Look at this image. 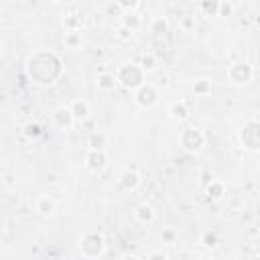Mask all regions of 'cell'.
Instances as JSON below:
<instances>
[{"mask_svg":"<svg viewBox=\"0 0 260 260\" xmlns=\"http://www.w3.org/2000/svg\"><path fill=\"white\" fill-rule=\"evenodd\" d=\"M57 61H61V59H59L55 53L41 51V53H35V55L26 61V71H28V75H30V79H32L35 83L49 85V83H53L57 77H55L51 71H47V65L51 67V65H55Z\"/></svg>","mask_w":260,"mask_h":260,"instance_id":"obj_1","label":"cell"},{"mask_svg":"<svg viewBox=\"0 0 260 260\" xmlns=\"http://www.w3.org/2000/svg\"><path fill=\"white\" fill-rule=\"evenodd\" d=\"M77 248H79L83 258L95 260L106 252V238H104L102 232H95V230L83 232L79 236V240H77Z\"/></svg>","mask_w":260,"mask_h":260,"instance_id":"obj_2","label":"cell"},{"mask_svg":"<svg viewBox=\"0 0 260 260\" xmlns=\"http://www.w3.org/2000/svg\"><path fill=\"white\" fill-rule=\"evenodd\" d=\"M116 81L126 87V89H138L140 85H144V71L138 63H124L116 69Z\"/></svg>","mask_w":260,"mask_h":260,"instance_id":"obj_3","label":"cell"},{"mask_svg":"<svg viewBox=\"0 0 260 260\" xmlns=\"http://www.w3.org/2000/svg\"><path fill=\"white\" fill-rule=\"evenodd\" d=\"M238 140L246 150H260V120H248L240 128Z\"/></svg>","mask_w":260,"mask_h":260,"instance_id":"obj_4","label":"cell"},{"mask_svg":"<svg viewBox=\"0 0 260 260\" xmlns=\"http://www.w3.org/2000/svg\"><path fill=\"white\" fill-rule=\"evenodd\" d=\"M205 140H207L205 132H203L201 128H197V126H187V128H183V130H181V136H179V142H181V146H183L187 152H199V150L205 146Z\"/></svg>","mask_w":260,"mask_h":260,"instance_id":"obj_5","label":"cell"},{"mask_svg":"<svg viewBox=\"0 0 260 260\" xmlns=\"http://www.w3.org/2000/svg\"><path fill=\"white\" fill-rule=\"evenodd\" d=\"M254 77V67L248 63V61H236V63H230L228 67V79L236 85H244L248 81H252Z\"/></svg>","mask_w":260,"mask_h":260,"instance_id":"obj_6","label":"cell"},{"mask_svg":"<svg viewBox=\"0 0 260 260\" xmlns=\"http://www.w3.org/2000/svg\"><path fill=\"white\" fill-rule=\"evenodd\" d=\"M158 98H160L158 95V89L152 83H144V85H140L134 91V102L140 108H152V106H156L158 104Z\"/></svg>","mask_w":260,"mask_h":260,"instance_id":"obj_7","label":"cell"},{"mask_svg":"<svg viewBox=\"0 0 260 260\" xmlns=\"http://www.w3.org/2000/svg\"><path fill=\"white\" fill-rule=\"evenodd\" d=\"M83 162H85L87 171L102 173L108 167V154H106V150H87L83 156Z\"/></svg>","mask_w":260,"mask_h":260,"instance_id":"obj_8","label":"cell"},{"mask_svg":"<svg viewBox=\"0 0 260 260\" xmlns=\"http://www.w3.org/2000/svg\"><path fill=\"white\" fill-rule=\"evenodd\" d=\"M75 116L71 114L69 106H59L55 112H53V124L59 128V130H71L73 124H75Z\"/></svg>","mask_w":260,"mask_h":260,"instance_id":"obj_9","label":"cell"},{"mask_svg":"<svg viewBox=\"0 0 260 260\" xmlns=\"http://www.w3.org/2000/svg\"><path fill=\"white\" fill-rule=\"evenodd\" d=\"M140 183H142V179H140V173L136 169H126L118 177V187L124 191H136L140 187Z\"/></svg>","mask_w":260,"mask_h":260,"instance_id":"obj_10","label":"cell"},{"mask_svg":"<svg viewBox=\"0 0 260 260\" xmlns=\"http://www.w3.org/2000/svg\"><path fill=\"white\" fill-rule=\"evenodd\" d=\"M134 219L138 223H142V225H150L156 219V209L148 201H142V203H138L134 207Z\"/></svg>","mask_w":260,"mask_h":260,"instance_id":"obj_11","label":"cell"},{"mask_svg":"<svg viewBox=\"0 0 260 260\" xmlns=\"http://www.w3.org/2000/svg\"><path fill=\"white\" fill-rule=\"evenodd\" d=\"M169 116H171L175 122H185V120H189V116H191V110H189L187 102H183V100H177V102L169 104Z\"/></svg>","mask_w":260,"mask_h":260,"instance_id":"obj_12","label":"cell"},{"mask_svg":"<svg viewBox=\"0 0 260 260\" xmlns=\"http://www.w3.org/2000/svg\"><path fill=\"white\" fill-rule=\"evenodd\" d=\"M69 110H71V114L75 116V120H85V118L91 114V106H89V102L83 100V98L71 100V102H69Z\"/></svg>","mask_w":260,"mask_h":260,"instance_id":"obj_13","label":"cell"},{"mask_svg":"<svg viewBox=\"0 0 260 260\" xmlns=\"http://www.w3.org/2000/svg\"><path fill=\"white\" fill-rule=\"evenodd\" d=\"M95 85H98L100 91H114V87L118 85V81H116V73L102 71V73L95 77Z\"/></svg>","mask_w":260,"mask_h":260,"instance_id":"obj_14","label":"cell"},{"mask_svg":"<svg viewBox=\"0 0 260 260\" xmlns=\"http://www.w3.org/2000/svg\"><path fill=\"white\" fill-rule=\"evenodd\" d=\"M35 211L41 215H51L55 211V201L49 195H39L35 201Z\"/></svg>","mask_w":260,"mask_h":260,"instance_id":"obj_15","label":"cell"},{"mask_svg":"<svg viewBox=\"0 0 260 260\" xmlns=\"http://www.w3.org/2000/svg\"><path fill=\"white\" fill-rule=\"evenodd\" d=\"M120 24L126 26V28H130V30L134 32V30H138V28L142 26V18H140L138 12H122V16H120Z\"/></svg>","mask_w":260,"mask_h":260,"instance_id":"obj_16","label":"cell"},{"mask_svg":"<svg viewBox=\"0 0 260 260\" xmlns=\"http://www.w3.org/2000/svg\"><path fill=\"white\" fill-rule=\"evenodd\" d=\"M205 195L209 199H221L225 195V183L223 181H217V179H211L205 187Z\"/></svg>","mask_w":260,"mask_h":260,"instance_id":"obj_17","label":"cell"},{"mask_svg":"<svg viewBox=\"0 0 260 260\" xmlns=\"http://www.w3.org/2000/svg\"><path fill=\"white\" fill-rule=\"evenodd\" d=\"M171 24H169V18L167 16H154L150 20V32H154L156 37H165L169 32Z\"/></svg>","mask_w":260,"mask_h":260,"instance_id":"obj_18","label":"cell"},{"mask_svg":"<svg viewBox=\"0 0 260 260\" xmlns=\"http://www.w3.org/2000/svg\"><path fill=\"white\" fill-rule=\"evenodd\" d=\"M81 43H83V39H81V32H79V30H67V32L63 35V47L69 49V51L79 49Z\"/></svg>","mask_w":260,"mask_h":260,"instance_id":"obj_19","label":"cell"},{"mask_svg":"<svg viewBox=\"0 0 260 260\" xmlns=\"http://www.w3.org/2000/svg\"><path fill=\"white\" fill-rule=\"evenodd\" d=\"M22 134H24V138H28V140H37V138H41V134H43V126L39 124V122H26L24 126H22Z\"/></svg>","mask_w":260,"mask_h":260,"instance_id":"obj_20","label":"cell"},{"mask_svg":"<svg viewBox=\"0 0 260 260\" xmlns=\"http://www.w3.org/2000/svg\"><path fill=\"white\" fill-rule=\"evenodd\" d=\"M87 146H89V150H106V146H108L106 134L104 132H93L87 140Z\"/></svg>","mask_w":260,"mask_h":260,"instance_id":"obj_21","label":"cell"},{"mask_svg":"<svg viewBox=\"0 0 260 260\" xmlns=\"http://www.w3.org/2000/svg\"><path fill=\"white\" fill-rule=\"evenodd\" d=\"M193 93L195 95H209L211 93V79L199 77L193 81Z\"/></svg>","mask_w":260,"mask_h":260,"instance_id":"obj_22","label":"cell"},{"mask_svg":"<svg viewBox=\"0 0 260 260\" xmlns=\"http://www.w3.org/2000/svg\"><path fill=\"white\" fill-rule=\"evenodd\" d=\"M63 24L67 30H81L83 26V16L81 14H69L63 18Z\"/></svg>","mask_w":260,"mask_h":260,"instance_id":"obj_23","label":"cell"},{"mask_svg":"<svg viewBox=\"0 0 260 260\" xmlns=\"http://www.w3.org/2000/svg\"><path fill=\"white\" fill-rule=\"evenodd\" d=\"M138 65L142 67V71H144V73L154 71V69H156V57H154V53H142V57H140V63H138Z\"/></svg>","mask_w":260,"mask_h":260,"instance_id":"obj_24","label":"cell"},{"mask_svg":"<svg viewBox=\"0 0 260 260\" xmlns=\"http://www.w3.org/2000/svg\"><path fill=\"white\" fill-rule=\"evenodd\" d=\"M199 6L207 16H217V12H219V0H205Z\"/></svg>","mask_w":260,"mask_h":260,"instance_id":"obj_25","label":"cell"},{"mask_svg":"<svg viewBox=\"0 0 260 260\" xmlns=\"http://www.w3.org/2000/svg\"><path fill=\"white\" fill-rule=\"evenodd\" d=\"M201 244H203V248H207V250H215L217 244H219V240H217V236H215L213 232H205V234L201 236Z\"/></svg>","mask_w":260,"mask_h":260,"instance_id":"obj_26","label":"cell"},{"mask_svg":"<svg viewBox=\"0 0 260 260\" xmlns=\"http://www.w3.org/2000/svg\"><path fill=\"white\" fill-rule=\"evenodd\" d=\"M234 10H236V4H234V2L219 0V12H217V16L228 18V16H232V14H234Z\"/></svg>","mask_w":260,"mask_h":260,"instance_id":"obj_27","label":"cell"},{"mask_svg":"<svg viewBox=\"0 0 260 260\" xmlns=\"http://www.w3.org/2000/svg\"><path fill=\"white\" fill-rule=\"evenodd\" d=\"M132 35H134V32H132L130 28L122 26V24L116 28V39H118V41H122V43H128V41H132Z\"/></svg>","mask_w":260,"mask_h":260,"instance_id":"obj_28","label":"cell"},{"mask_svg":"<svg viewBox=\"0 0 260 260\" xmlns=\"http://www.w3.org/2000/svg\"><path fill=\"white\" fill-rule=\"evenodd\" d=\"M181 28L185 30V32H189V30H193L195 28V16H191V14H185L183 18H181Z\"/></svg>","mask_w":260,"mask_h":260,"instance_id":"obj_29","label":"cell"},{"mask_svg":"<svg viewBox=\"0 0 260 260\" xmlns=\"http://www.w3.org/2000/svg\"><path fill=\"white\" fill-rule=\"evenodd\" d=\"M160 238H162V242H165V244H173V242H175V238H177V232H175V230H171V228H167V230H162V236H160Z\"/></svg>","mask_w":260,"mask_h":260,"instance_id":"obj_30","label":"cell"},{"mask_svg":"<svg viewBox=\"0 0 260 260\" xmlns=\"http://www.w3.org/2000/svg\"><path fill=\"white\" fill-rule=\"evenodd\" d=\"M146 260H169V256H167L162 250H152Z\"/></svg>","mask_w":260,"mask_h":260,"instance_id":"obj_31","label":"cell"},{"mask_svg":"<svg viewBox=\"0 0 260 260\" xmlns=\"http://www.w3.org/2000/svg\"><path fill=\"white\" fill-rule=\"evenodd\" d=\"M120 260H140V258H138L136 254H126V256H122Z\"/></svg>","mask_w":260,"mask_h":260,"instance_id":"obj_32","label":"cell"},{"mask_svg":"<svg viewBox=\"0 0 260 260\" xmlns=\"http://www.w3.org/2000/svg\"><path fill=\"white\" fill-rule=\"evenodd\" d=\"M197 260H213V258H209V256H199Z\"/></svg>","mask_w":260,"mask_h":260,"instance_id":"obj_33","label":"cell"},{"mask_svg":"<svg viewBox=\"0 0 260 260\" xmlns=\"http://www.w3.org/2000/svg\"><path fill=\"white\" fill-rule=\"evenodd\" d=\"M252 260H260V258H252Z\"/></svg>","mask_w":260,"mask_h":260,"instance_id":"obj_34","label":"cell"}]
</instances>
